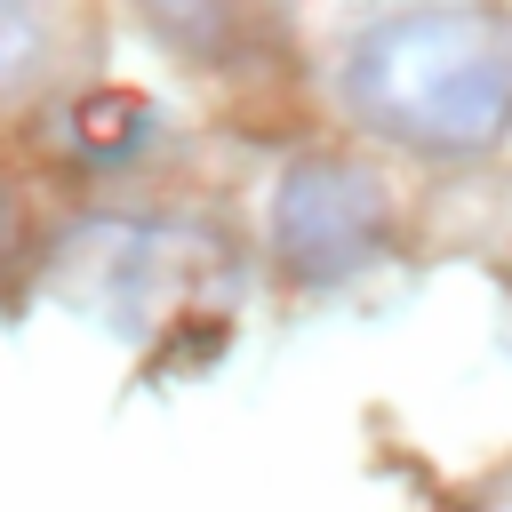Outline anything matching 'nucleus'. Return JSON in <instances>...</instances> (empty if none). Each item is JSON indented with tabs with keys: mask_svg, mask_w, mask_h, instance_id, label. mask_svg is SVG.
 Returning a JSON list of instances; mask_svg holds the SVG:
<instances>
[{
	"mask_svg": "<svg viewBox=\"0 0 512 512\" xmlns=\"http://www.w3.org/2000/svg\"><path fill=\"white\" fill-rule=\"evenodd\" d=\"M0 232H8V216H0Z\"/></svg>",
	"mask_w": 512,
	"mask_h": 512,
	"instance_id": "nucleus-7",
	"label": "nucleus"
},
{
	"mask_svg": "<svg viewBox=\"0 0 512 512\" xmlns=\"http://www.w3.org/2000/svg\"><path fill=\"white\" fill-rule=\"evenodd\" d=\"M480 512H512V480H504V488H496V496H488Z\"/></svg>",
	"mask_w": 512,
	"mask_h": 512,
	"instance_id": "nucleus-6",
	"label": "nucleus"
},
{
	"mask_svg": "<svg viewBox=\"0 0 512 512\" xmlns=\"http://www.w3.org/2000/svg\"><path fill=\"white\" fill-rule=\"evenodd\" d=\"M200 272H208V248L160 224H88L56 248V296H72L88 320L120 336L160 328L192 296Z\"/></svg>",
	"mask_w": 512,
	"mask_h": 512,
	"instance_id": "nucleus-2",
	"label": "nucleus"
},
{
	"mask_svg": "<svg viewBox=\"0 0 512 512\" xmlns=\"http://www.w3.org/2000/svg\"><path fill=\"white\" fill-rule=\"evenodd\" d=\"M384 240H392V208L368 168L312 152L272 184V256L288 280H304V288L352 280L360 264L384 256Z\"/></svg>",
	"mask_w": 512,
	"mask_h": 512,
	"instance_id": "nucleus-3",
	"label": "nucleus"
},
{
	"mask_svg": "<svg viewBox=\"0 0 512 512\" xmlns=\"http://www.w3.org/2000/svg\"><path fill=\"white\" fill-rule=\"evenodd\" d=\"M48 48H56L48 0H0V96L32 88V72L48 64Z\"/></svg>",
	"mask_w": 512,
	"mask_h": 512,
	"instance_id": "nucleus-4",
	"label": "nucleus"
},
{
	"mask_svg": "<svg viewBox=\"0 0 512 512\" xmlns=\"http://www.w3.org/2000/svg\"><path fill=\"white\" fill-rule=\"evenodd\" d=\"M144 128H152V112H144L136 96H88V104L72 112V144H80V152H96V160L136 152V144H144Z\"/></svg>",
	"mask_w": 512,
	"mask_h": 512,
	"instance_id": "nucleus-5",
	"label": "nucleus"
},
{
	"mask_svg": "<svg viewBox=\"0 0 512 512\" xmlns=\"http://www.w3.org/2000/svg\"><path fill=\"white\" fill-rule=\"evenodd\" d=\"M352 112L432 160H472L512 128V24L480 8H408L352 40Z\"/></svg>",
	"mask_w": 512,
	"mask_h": 512,
	"instance_id": "nucleus-1",
	"label": "nucleus"
}]
</instances>
